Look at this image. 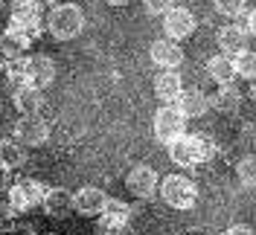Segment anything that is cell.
Returning <instances> with one entry per match:
<instances>
[{
  "label": "cell",
  "mask_w": 256,
  "mask_h": 235,
  "mask_svg": "<svg viewBox=\"0 0 256 235\" xmlns=\"http://www.w3.org/2000/svg\"><path fill=\"white\" fill-rule=\"evenodd\" d=\"M105 3H108V6H126L128 0H105Z\"/></svg>",
  "instance_id": "32"
},
{
  "label": "cell",
  "mask_w": 256,
  "mask_h": 235,
  "mask_svg": "<svg viewBox=\"0 0 256 235\" xmlns=\"http://www.w3.org/2000/svg\"><path fill=\"white\" fill-rule=\"evenodd\" d=\"M44 183H38V180H32V177H20V180H12V186H9V206L15 209V212H26L32 206L41 204V198H44Z\"/></svg>",
  "instance_id": "5"
},
{
  "label": "cell",
  "mask_w": 256,
  "mask_h": 235,
  "mask_svg": "<svg viewBox=\"0 0 256 235\" xmlns=\"http://www.w3.org/2000/svg\"><path fill=\"white\" fill-rule=\"evenodd\" d=\"M30 3H35V6H38V9H41V6H44V3H50V0H30Z\"/></svg>",
  "instance_id": "33"
},
{
  "label": "cell",
  "mask_w": 256,
  "mask_h": 235,
  "mask_svg": "<svg viewBox=\"0 0 256 235\" xmlns=\"http://www.w3.org/2000/svg\"><path fill=\"white\" fill-rule=\"evenodd\" d=\"M15 108L24 116H38V110L44 108V96L30 84H20V87H15Z\"/></svg>",
  "instance_id": "18"
},
{
  "label": "cell",
  "mask_w": 256,
  "mask_h": 235,
  "mask_svg": "<svg viewBox=\"0 0 256 235\" xmlns=\"http://www.w3.org/2000/svg\"><path fill=\"white\" fill-rule=\"evenodd\" d=\"M47 29L56 41H73L84 29V12H82L76 3H58V6L50 9Z\"/></svg>",
  "instance_id": "2"
},
{
  "label": "cell",
  "mask_w": 256,
  "mask_h": 235,
  "mask_svg": "<svg viewBox=\"0 0 256 235\" xmlns=\"http://www.w3.org/2000/svg\"><path fill=\"white\" fill-rule=\"evenodd\" d=\"M99 218V227H102V235H111V233H120L122 227L128 224V218H131V206L126 204V201H105V206H102V212L96 215Z\"/></svg>",
  "instance_id": "10"
},
{
  "label": "cell",
  "mask_w": 256,
  "mask_h": 235,
  "mask_svg": "<svg viewBox=\"0 0 256 235\" xmlns=\"http://www.w3.org/2000/svg\"><path fill=\"white\" fill-rule=\"evenodd\" d=\"M41 206L50 218L62 221L73 212V195L67 189H44V198H41Z\"/></svg>",
  "instance_id": "15"
},
{
  "label": "cell",
  "mask_w": 256,
  "mask_h": 235,
  "mask_svg": "<svg viewBox=\"0 0 256 235\" xmlns=\"http://www.w3.org/2000/svg\"><path fill=\"white\" fill-rule=\"evenodd\" d=\"M163 17H166V23H163L166 38H169V41H178V44H180L184 38H190L192 32H195V26H198L195 15H192L190 9H184V6H172Z\"/></svg>",
  "instance_id": "8"
},
{
  "label": "cell",
  "mask_w": 256,
  "mask_h": 235,
  "mask_svg": "<svg viewBox=\"0 0 256 235\" xmlns=\"http://www.w3.org/2000/svg\"><path fill=\"white\" fill-rule=\"evenodd\" d=\"M9 29L20 32V35H26V38H35L38 32H41V9L30 3V0H15L12 3V12H9Z\"/></svg>",
  "instance_id": "6"
},
{
  "label": "cell",
  "mask_w": 256,
  "mask_h": 235,
  "mask_svg": "<svg viewBox=\"0 0 256 235\" xmlns=\"http://www.w3.org/2000/svg\"><path fill=\"white\" fill-rule=\"evenodd\" d=\"M105 201H108V195L99 186H82L73 195V212H79L82 218H96L102 212Z\"/></svg>",
  "instance_id": "13"
},
{
  "label": "cell",
  "mask_w": 256,
  "mask_h": 235,
  "mask_svg": "<svg viewBox=\"0 0 256 235\" xmlns=\"http://www.w3.org/2000/svg\"><path fill=\"white\" fill-rule=\"evenodd\" d=\"M169 157L175 166H201L216 157V142L207 134H180L169 142Z\"/></svg>",
  "instance_id": "1"
},
{
  "label": "cell",
  "mask_w": 256,
  "mask_h": 235,
  "mask_svg": "<svg viewBox=\"0 0 256 235\" xmlns=\"http://www.w3.org/2000/svg\"><path fill=\"white\" fill-rule=\"evenodd\" d=\"M26 163V148L18 140H0V166L3 169H20Z\"/></svg>",
  "instance_id": "21"
},
{
  "label": "cell",
  "mask_w": 256,
  "mask_h": 235,
  "mask_svg": "<svg viewBox=\"0 0 256 235\" xmlns=\"http://www.w3.org/2000/svg\"><path fill=\"white\" fill-rule=\"evenodd\" d=\"M207 73L216 84H233L236 81V70H233V58L230 55H212L207 61Z\"/></svg>",
  "instance_id": "20"
},
{
  "label": "cell",
  "mask_w": 256,
  "mask_h": 235,
  "mask_svg": "<svg viewBox=\"0 0 256 235\" xmlns=\"http://www.w3.org/2000/svg\"><path fill=\"white\" fill-rule=\"evenodd\" d=\"M175 108L184 113V119H201L210 110V96L198 87H190V90H180V96L175 99Z\"/></svg>",
  "instance_id": "14"
},
{
  "label": "cell",
  "mask_w": 256,
  "mask_h": 235,
  "mask_svg": "<svg viewBox=\"0 0 256 235\" xmlns=\"http://www.w3.org/2000/svg\"><path fill=\"white\" fill-rule=\"evenodd\" d=\"M233 70H236V76L239 78H254V70H256V58L250 49H242V52H236L233 55Z\"/></svg>",
  "instance_id": "24"
},
{
  "label": "cell",
  "mask_w": 256,
  "mask_h": 235,
  "mask_svg": "<svg viewBox=\"0 0 256 235\" xmlns=\"http://www.w3.org/2000/svg\"><path fill=\"white\" fill-rule=\"evenodd\" d=\"M254 166H256V163H254V157H250V154L236 163V177L242 180V186H244V189H254V172H256Z\"/></svg>",
  "instance_id": "26"
},
{
  "label": "cell",
  "mask_w": 256,
  "mask_h": 235,
  "mask_svg": "<svg viewBox=\"0 0 256 235\" xmlns=\"http://www.w3.org/2000/svg\"><path fill=\"white\" fill-rule=\"evenodd\" d=\"M158 192L163 198V204L178 209V212L192 209L195 201H198V186L192 183L190 177H184V174H166L158 183Z\"/></svg>",
  "instance_id": "3"
},
{
  "label": "cell",
  "mask_w": 256,
  "mask_h": 235,
  "mask_svg": "<svg viewBox=\"0 0 256 235\" xmlns=\"http://www.w3.org/2000/svg\"><path fill=\"white\" fill-rule=\"evenodd\" d=\"M212 6H216V12L218 15H224V17H236L248 9V0H212Z\"/></svg>",
  "instance_id": "25"
},
{
  "label": "cell",
  "mask_w": 256,
  "mask_h": 235,
  "mask_svg": "<svg viewBox=\"0 0 256 235\" xmlns=\"http://www.w3.org/2000/svg\"><path fill=\"white\" fill-rule=\"evenodd\" d=\"M15 137L18 142H26V148H38L50 140V125L41 116H24L15 125Z\"/></svg>",
  "instance_id": "11"
},
{
  "label": "cell",
  "mask_w": 256,
  "mask_h": 235,
  "mask_svg": "<svg viewBox=\"0 0 256 235\" xmlns=\"http://www.w3.org/2000/svg\"><path fill=\"white\" fill-rule=\"evenodd\" d=\"M184 90V78L180 73L175 70H160L158 76H154V96H158L163 105H172L178 96Z\"/></svg>",
  "instance_id": "16"
},
{
  "label": "cell",
  "mask_w": 256,
  "mask_h": 235,
  "mask_svg": "<svg viewBox=\"0 0 256 235\" xmlns=\"http://www.w3.org/2000/svg\"><path fill=\"white\" fill-rule=\"evenodd\" d=\"M0 70L6 73V78H9L12 87L26 84V58H3V61H0Z\"/></svg>",
  "instance_id": "22"
},
{
  "label": "cell",
  "mask_w": 256,
  "mask_h": 235,
  "mask_svg": "<svg viewBox=\"0 0 256 235\" xmlns=\"http://www.w3.org/2000/svg\"><path fill=\"white\" fill-rule=\"evenodd\" d=\"M56 81V61L44 55V52H38V55H30L26 58V84L35 87V90H44Z\"/></svg>",
  "instance_id": "9"
},
{
  "label": "cell",
  "mask_w": 256,
  "mask_h": 235,
  "mask_svg": "<svg viewBox=\"0 0 256 235\" xmlns=\"http://www.w3.org/2000/svg\"><path fill=\"white\" fill-rule=\"evenodd\" d=\"M158 183H160V177H158V172H154L152 166H134V169L128 172V177H126V189L134 195V198H140V201L154 198Z\"/></svg>",
  "instance_id": "7"
},
{
  "label": "cell",
  "mask_w": 256,
  "mask_h": 235,
  "mask_svg": "<svg viewBox=\"0 0 256 235\" xmlns=\"http://www.w3.org/2000/svg\"><path fill=\"white\" fill-rule=\"evenodd\" d=\"M152 131H154V140L169 145L172 140H178L180 134H186V119L175 105H160L154 119H152Z\"/></svg>",
  "instance_id": "4"
},
{
  "label": "cell",
  "mask_w": 256,
  "mask_h": 235,
  "mask_svg": "<svg viewBox=\"0 0 256 235\" xmlns=\"http://www.w3.org/2000/svg\"><path fill=\"white\" fill-rule=\"evenodd\" d=\"M30 44H32L30 38L15 29H6L0 35V52H3V58H26Z\"/></svg>",
  "instance_id": "19"
},
{
  "label": "cell",
  "mask_w": 256,
  "mask_h": 235,
  "mask_svg": "<svg viewBox=\"0 0 256 235\" xmlns=\"http://www.w3.org/2000/svg\"><path fill=\"white\" fill-rule=\"evenodd\" d=\"M248 35L236 26V23H230V26H222L218 29V49H224L222 55H236V52H242V49H248Z\"/></svg>",
  "instance_id": "17"
},
{
  "label": "cell",
  "mask_w": 256,
  "mask_h": 235,
  "mask_svg": "<svg viewBox=\"0 0 256 235\" xmlns=\"http://www.w3.org/2000/svg\"><path fill=\"white\" fill-rule=\"evenodd\" d=\"M239 99H242V93L236 84H218V93L210 99V105H216L218 110H233L239 105Z\"/></svg>",
  "instance_id": "23"
},
{
  "label": "cell",
  "mask_w": 256,
  "mask_h": 235,
  "mask_svg": "<svg viewBox=\"0 0 256 235\" xmlns=\"http://www.w3.org/2000/svg\"><path fill=\"white\" fill-rule=\"evenodd\" d=\"M143 6L148 15H166L175 6V0H143Z\"/></svg>",
  "instance_id": "27"
},
{
  "label": "cell",
  "mask_w": 256,
  "mask_h": 235,
  "mask_svg": "<svg viewBox=\"0 0 256 235\" xmlns=\"http://www.w3.org/2000/svg\"><path fill=\"white\" fill-rule=\"evenodd\" d=\"M9 186H12V172L0 166V192H9Z\"/></svg>",
  "instance_id": "29"
},
{
  "label": "cell",
  "mask_w": 256,
  "mask_h": 235,
  "mask_svg": "<svg viewBox=\"0 0 256 235\" xmlns=\"http://www.w3.org/2000/svg\"><path fill=\"white\" fill-rule=\"evenodd\" d=\"M250 140H254V131H250V125L244 128V145H248V148H250Z\"/></svg>",
  "instance_id": "31"
},
{
  "label": "cell",
  "mask_w": 256,
  "mask_h": 235,
  "mask_svg": "<svg viewBox=\"0 0 256 235\" xmlns=\"http://www.w3.org/2000/svg\"><path fill=\"white\" fill-rule=\"evenodd\" d=\"M224 235H254V230H250L248 224H236V227H230V230H224Z\"/></svg>",
  "instance_id": "30"
},
{
  "label": "cell",
  "mask_w": 256,
  "mask_h": 235,
  "mask_svg": "<svg viewBox=\"0 0 256 235\" xmlns=\"http://www.w3.org/2000/svg\"><path fill=\"white\" fill-rule=\"evenodd\" d=\"M148 55L152 61L158 64L160 70H178L184 64V49L178 41H169V38H158L152 47H148Z\"/></svg>",
  "instance_id": "12"
},
{
  "label": "cell",
  "mask_w": 256,
  "mask_h": 235,
  "mask_svg": "<svg viewBox=\"0 0 256 235\" xmlns=\"http://www.w3.org/2000/svg\"><path fill=\"white\" fill-rule=\"evenodd\" d=\"M236 26H239V29L244 32L248 38L254 35V26H256V20H254V9H250V6H248V9H244V12H242L239 17H236Z\"/></svg>",
  "instance_id": "28"
}]
</instances>
